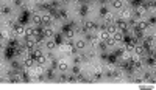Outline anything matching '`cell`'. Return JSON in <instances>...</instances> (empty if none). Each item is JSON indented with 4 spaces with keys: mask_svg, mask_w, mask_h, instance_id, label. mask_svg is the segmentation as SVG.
<instances>
[{
    "mask_svg": "<svg viewBox=\"0 0 156 90\" xmlns=\"http://www.w3.org/2000/svg\"><path fill=\"white\" fill-rule=\"evenodd\" d=\"M61 51L67 56H75L76 55V47H75V42H69V41H64L61 44Z\"/></svg>",
    "mask_w": 156,
    "mask_h": 90,
    "instance_id": "cell-1",
    "label": "cell"
},
{
    "mask_svg": "<svg viewBox=\"0 0 156 90\" xmlns=\"http://www.w3.org/2000/svg\"><path fill=\"white\" fill-rule=\"evenodd\" d=\"M103 75H105V65H95L90 68V78H92L94 82L100 81L103 78Z\"/></svg>",
    "mask_w": 156,
    "mask_h": 90,
    "instance_id": "cell-2",
    "label": "cell"
},
{
    "mask_svg": "<svg viewBox=\"0 0 156 90\" xmlns=\"http://www.w3.org/2000/svg\"><path fill=\"white\" fill-rule=\"evenodd\" d=\"M83 33H86V34H95V33H98V25L94 22V20H84V23H83Z\"/></svg>",
    "mask_w": 156,
    "mask_h": 90,
    "instance_id": "cell-3",
    "label": "cell"
},
{
    "mask_svg": "<svg viewBox=\"0 0 156 90\" xmlns=\"http://www.w3.org/2000/svg\"><path fill=\"white\" fill-rule=\"evenodd\" d=\"M41 33H42V36L45 37V39H55V36H56L55 30L51 27H41Z\"/></svg>",
    "mask_w": 156,
    "mask_h": 90,
    "instance_id": "cell-4",
    "label": "cell"
},
{
    "mask_svg": "<svg viewBox=\"0 0 156 90\" xmlns=\"http://www.w3.org/2000/svg\"><path fill=\"white\" fill-rule=\"evenodd\" d=\"M133 14L136 16V19H142V17H144V16L147 14V8H145L144 5H142V3H139V5H137V8H134V9H133Z\"/></svg>",
    "mask_w": 156,
    "mask_h": 90,
    "instance_id": "cell-5",
    "label": "cell"
},
{
    "mask_svg": "<svg viewBox=\"0 0 156 90\" xmlns=\"http://www.w3.org/2000/svg\"><path fill=\"white\" fill-rule=\"evenodd\" d=\"M55 20V16L51 12H44L42 14V27H50Z\"/></svg>",
    "mask_w": 156,
    "mask_h": 90,
    "instance_id": "cell-6",
    "label": "cell"
},
{
    "mask_svg": "<svg viewBox=\"0 0 156 90\" xmlns=\"http://www.w3.org/2000/svg\"><path fill=\"white\" fill-rule=\"evenodd\" d=\"M12 33H14L17 37H27V28L23 27V25H14L12 27Z\"/></svg>",
    "mask_w": 156,
    "mask_h": 90,
    "instance_id": "cell-7",
    "label": "cell"
},
{
    "mask_svg": "<svg viewBox=\"0 0 156 90\" xmlns=\"http://www.w3.org/2000/svg\"><path fill=\"white\" fill-rule=\"evenodd\" d=\"M131 17H133V9L129 8V6H126V5H125V6L122 8V11H120V19H123V20H126V19H128V20H129Z\"/></svg>",
    "mask_w": 156,
    "mask_h": 90,
    "instance_id": "cell-8",
    "label": "cell"
},
{
    "mask_svg": "<svg viewBox=\"0 0 156 90\" xmlns=\"http://www.w3.org/2000/svg\"><path fill=\"white\" fill-rule=\"evenodd\" d=\"M115 28L119 30V31H122V33H126V30H128L129 27H128V22H126V20L117 19V20H115Z\"/></svg>",
    "mask_w": 156,
    "mask_h": 90,
    "instance_id": "cell-9",
    "label": "cell"
},
{
    "mask_svg": "<svg viewBox=\"0 0 156 90\" xmlns=\"http://www.w3.org/2000/svg\"><path fill=\"white\" fill-rule=\"evenodd\" d=\"M22 64H23V68H25V70H28V68H31V67L36 65V61H34L31 56H27V58H23V59H22Z\"/></svg>",
    "mask_w": 156,
    "mask_h": 90,
    "instance_id": "cell-10",
    "label": "cell"
},
{
    "mask_svg": "<svg viewBox=\"0 0 156 90\" xmlns=\"http://www.w3.org/2000/svg\"><path fill=\"white\" fill-rule=\"evenodd\" d=\"M31 22H33L34 27H42V16H41V12H33Z\"/></svg>",
    "mask_w": 156,
    "mask_h": 90,
    "instance_id": "cell-11",
    "label": "cell"
},
{
    "mask_svg": "<svg viewBox=\"0 0 156 90\" xmlns=\"http://www.w3.org/2000/svg\"><path fill=\"white\" fill-rule=\"evenodd\" d=\"M103 20H105V23L106 25H109V23H115V20H117V17H115V14L112 11H108L105 16H103Z\"/></svg>",
    "mask_w": 156,
    "mask_h": 90,
    "instance_id": "cell-12",
    "label": "cell"
},
{
    "mask_svg": "<svg viewBox=\"0 0 156 90\" xmlns=\"http://www.w3.org/2000/svg\"><path fill=\"white\" fill-rule=\"evenodd\" d=\"M134 55H137V56H140V58H144L145 55H147V50L144 48V45H142L140 42L137 44V45H134V51H133Z\"/></svg>",
    "mask_w": 156,
    "mask_h": 90,
    "instance_id": "cell-13",
    "label": "cell"
},
{
    "mask_svg": "<svg viewBox=\"0 0 156 90\" xmlns=\"http://www.w3.org/2000/svg\"><path fill=\"white\" fill-rule=\"evenodd\" d=\"M84 56H86V62H90L97 58V50L95 48H89L87 51H84Z\"/></svg>",
    "mask_w": 156,
    "mask_h": 90,
    "instance_id": "cell-14",
    "label": "cell"
},
{
    "mask_svg": "<svg viewBox=\"0 0 156 90\" xmlns=\"http://www.w3.org/2000/svg\"><path fill=\"white\" fill-rule=\"evenodd\" d=\"M123 39H125V33H122V31H119V30L112 34V41H114L115 44H122Z\"/></svg>",
    "mask_w": 156,
    "mask_h": 90,
    "instance_id": "cell-15",
    "label": "cell"
},
{
    "mask_svg": "<svg viewBox=\"0 0 156 90\" xmlns=\"http://www.w3.org/2000/svg\"><path fill=\"white\" fill-rule=\"evenodd\" d=\"M144 62L148 68H154V64H156V59H154V55H150L147 58H144Z\"/></svg>",
    "mask_w": 156,
    "mask_h": 90,
    "instance_id": "cell-16",
    "label": "cell"
},
{
    "mask_svg": "<svg viewBox=\"0 0 156 90\" xmlns=\"http://www.w3.org/2000/svg\"><path fill=\"white\" fill-rule=\"evenodd\" d=\"M45 48H47V51H53V50L56 48V41H55V39H47Z\"/></svg>",
    "mask_w": 156,
    "mask_h": 90,
    "instance_id": "cell-17",
    "label": "cell"
},
{
    "mask_svg": "<svg viewBox=\"0 0 156 90\" xmlns=\"http://www.w3.org/2000/svg\"><path fill=\"white\" fill-rule=\"evenodd\" d=\"M86 44H87V42H86V39H78V41L75 42V47H76V50H78V51H83V50L86 48Z\"/></svg>",
    "mask_w": 156,
    "mask_h": 90,
    "instance_id": "cell-18",
    "label": "cell"
},
{
    "mask_svg": "<svg viewBox=\"0 0 156 90\" xmlns=\"http://www.w3.org/2000/svg\"><path fill=\"white\" fill-rule=\"evenodd\" d=\"M58 70H59V72H64V73H67L69 64H67L66 61H59V62H58Z\"/></svg>",
    "mask_w": 156,
    "mask_h": 90,
    "instance_id": "cell-19",
    "label": "cell"
},
{
    "mask_svg": "<svg viewBox=\"0 0 156 90\" xmlns=\"http://www.w3.org/2000/svg\"><path fill=\"white\" fill-rule=\"evenodd\" d=\"M125 6V3L122 2V0H115V2H112V8L115 11H122V8Z\"/></svg>",
    "mask_w": 156,
    "mask_h": 90,
    "instance_id": "cell-20",
    "label": "cell"
},
{
    "mask_svg": "<svg viewBox=\"0 0 156 90\" xmlns=\"http://www.w3.org/2000/svg\"><path fill=\"white\" fill-rule=\"evenodd\" d=\"M133 82H134V84H137V85H142L145 81H144V78H142V76L136 75V76H133Z\"/></svg>",
    "mask_w": 156,
    "mask_h": 90,
    "instance_id": "cell-21",
    "label": "cell"
},
{
    "mask_svg": "<svg viewBox=\"0 0 156 90\" xmlns=\"http://www.w3.org/2000/svg\"><path fill=\"white\" fill-rule=\"evenodd\" d=\"M123 48H125L126 53H133V51H134V45H133V44H129V42H125Z\"/></svg>",
    "mask_w": 156,
    "mask_h": 90,
    "instance_id": "cell-22",
    "label": "cell"
},
{
    "mask_svg": "<svg viewBox=\"0 0 156 90\" xmlns=\"http://www.w3.org/2000/svg\"><path fill=\"white\" fill-rule=\"evenodd\" d=\"M67 82H70V84H75V82H78V76L76 75H67Z\"/></svg>",
    "mask_w": 156,
    "mask_h": 90,
    "instance_id": "cell-23",
    "label": "cell"
},
{
    "mask_svg": "<svg viewBox=\"0 0 156 90\" xmlns=\"http://www.w3.org/2000/svg\"><path fill=\"white\" fill-rule=\"evenodd\" d=\"M72 73H73V75H76V76L80 75V73H83L81 65H73V67H72Z\"/></svg>",
    "mask_w": 156,
    "mask_h": 90,
    "instance_id": "cell-24",
    "label": "cell"
},
{
    "mask_svg": "<svg viewBox=\"0 0 156 90\" xmlns=\"http://www.w3.org/2000/svg\"><path fill=\"white\" fill-rule=\"evenodd\" d=\"M9 12H11V6L3 5V6H2V14H9Z\"/></svg>",
    "mask_w": 156,
    "mask_h": 90,
    "instance_id": "cell-25",
    "label": "cell"
},
{
    "mask_svg": "<svg viewBox=\"0 0 156 90\" xmlns=\"http://www.w3.org/2000/svg\"><path fill=\"white\" fill-rule=\"evenodd\" d=\"M98 12H100V16H105L106 12H108V8H106V5H103V6H100Z\"/></svg>",
    "mask_w": 156,
    "mask_h": 90,
    "instance_id": "cell-26",
    "label": "cell"
}]
</instances>
